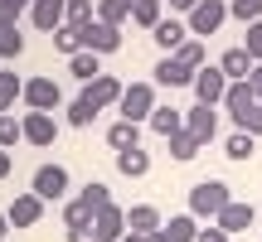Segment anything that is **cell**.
<instances>
[{
  "label": "cell",
  "mask_w": 262,
  "mask_h": 242,
  "mask_svg": "<svg viewBox=\"0 0 262 242\" xmlns=\"http://www.w3.org/2000/svg\"><path fill=\"white\" fill-rule=\"evenodd\" d=\"M122 121H150V112H156V83H131L126 92H122Z\"/></svg>",
  "instance_id": "obj_3"
},
{
  "label": "cell",
  "mask_w": 262,
  "mask_h": 242,
  "mask_svg": "<svg viewBox=\"0 0 262 242\" xmlns=\"http://www.w3.org/2000/svg\"><path fill=\"white\" fill-rule=\"evenodd\" d=\"M156 87H194V68L180 63L175 54H165L156 63Z\"/></svg>",
  "instance_id": "obj_11"
},
{
  "label": "cell",
  "mask_w": 262,
  "mask_h": 242,
  "mask_svg": "<svg viewBox=\"0 0 262 242\" xmlns=\"http://www.w3.org/2000/svg\"><path fill=\"white\" fill-rule=\"evenodd\" d=\"M150 131H156V136H180V131H185V112H180V107H156V112H150Z\"/></svg>",
  "instance_id": "obj_19"
},
{
  "label": "cell",
  "mask_w": 262,
  "mask_h": 242,
  "mask_svg": "<svg viewBox=\"0 0 262 242\" xmlns=\"http://www.w3.org/2000/svg\"><path fill=\"white\" fill-rule=\"evenodd\" d=\"M34 194L44 199V204L49 199H63L68 194V170L63 165H39L34 170Z\"/></svg>",
  "instance_id": "obj_9"
},
{
  "label": "cell",
  "mask_w": 262,
  "mask_h": 242,
  "mask_svg": "<svg viewBox=\"0 0 262 242\" xmlns=\"http://www.w3.org/2000/svg\"><path fill=\"white\" fill-rule=\"evenodd\" d=\"M93 107H88V102H73V107H68V126H93Z\"/></svg>",
  "instance_id": "obj_40"
},
{
  "label": "cell",
  "mask_w": 262,
  "mask_h": 242,
  "mask_svg": "<svg viewBox=\"0 0 262 242\" xmlns=\"http://www.w3.org/2000/svg\"><path fill=\"white\" fill-rule=\"evenodd\" d=\"M228 15L243 19V25H257L262 19V0H228Z\"/></svg>",
  "instance_id": "obj_32"
},
{
  "label": "cell",
  "mask_w": 262,
  "mask_h": 242,
  "mask_svg": "<svg viewBox=\"0 0 262 242\" xmlns=\"http://www.w3.org/2000/svg\"><path fill=\"white\" fill-rule=\"evenodd\" d=\"M160 0H136V5H131V25H141V29H156L160 25Z\"/></svg>",
  "instance_id": "obj_27"
},
{
  "label": "cell",
  "mask_w": 262,
  "mask_h": 242,
  "mask_svg": "<svg viewBox=\"0 0 262 242\" xmlns=\"http://www.w3.org/2000/svg\"><path fill=\"white\" fill-rule=\"evenodd\" d=\"M170 155H175V160H194L199 155V140L189 136V131H180V136H170Z\"/></svg>",
  "instance_id": "obj_33"
},
{
  "label": "cell",
  "mask_w": 262,
  "mask_h": 242,
  "mask_svg": "<svg viewBox=\"0 0 262 242\" xmlns=\"http://www.w3.org/2000/svg\"><path fill=\"white\" fill-rule=\"evenodd\" d=\"M15 140H25V121H15V116H0V150H10Z\"/></svg>",
  "instance_id": "obj_34"
},
{
  "label": "cell",
  "mask_w": 262,
  "mask_h": 242,
  "mask_svg": "<svg viewBox=\"0 0 262 242\" xmlns=\"http://www.w3.org/2000/svg\"><path fill=\"white\" fill-rule=\"evenodd\" d=\"M93 19H97L93 0H68V29H83V25H93Z\"/></svg>",
  "instance_id": "obj_31"
},
{
  "label": "cell",
  "mask_w": 262,
  "mask_h": 242,
  "mask_svg": "<svg viewBox=\"0 0 262 242\" xmlns=\"http://www.w3.org/2000/svg\"><path fill=\"white\" fill-rule=\"evenodd\" d=\"M185 34H189V25H180V19H160V25L150 29V39H156L165 54H180V49H185Z\"/></svg>",
  "instance_id": "obj_18"
},
{
  "label": "cell",
  "mask_w": 262,
  "mask_h": 242,
  "mask_svg": "<svg viewBox=\"0 0 262 242\" xmlns=\"http://www.w3.org/2000/svg\"><path fill=\"white\" fill-rule=\"evenodd\" d=\"M54 49H58V54H68V58H73V54H83V49H78V29H58V34H54Z\"/></svg>",
  "instance_id": "obj_38"
},
{
  "label": "cell",
  "mask_w": 262,
  "mask_h": 242,
  "mask_svg": "<svg viewBox=\"0 0 262 242\" xmlns=\"http://www.w3.org/2000/svg\"><path fill=\"white\" fill-rule=\"evenodd\" d=\"M25 54V34L19 25H0V58H19Z\"/></svg>",
  "instance_id": "obj_28"
},
{
  "label": "cell",
  "mask_w": 262,
  "mask_h": 242,
  "mask_svg": "<svg viewBox=\"0 0 262 242\" xmlns=\"http://www.w3.org/2000/svg\"><path fill=\"white\" fill-rule=\"evenodd\" d=\"M170 5H175V10H185V15H189V10H194L199 0H170Z\"/></svg>",
  "instance_id": "obj_43"
},
{
  "label": "cell",
  "mask_w": 262,
  "mask_h": 242,
  "mask_svg": "<svg viewBox=\"0 0 262 242\" xmlns=\"http://www.w3.org/2000/svg\"><path fill=\"white\" fill-rule=\"evenodd\" d=\"M136 242H165V237H160V233H150V237H136Z\"/></svg>",
  "instance_id": "obj_46"
},
{
  "label": "cell",
  "mask_w": 262,
  "mask_h": 242,
  "mask_svg": "<svg viewBox=\"0 0 262 242\" xmlns=\"http://www.w3.org/2000/svg\"><path fill=\"white\" fill-rule=\"evenodd\" d=\"M29 19H34V29H44V34L54 39L58 29L68 25V0H34V5H29Z\"/></svg>",
  "instance_id": "obj_7"
},
{
  "label": "cell",
  "mask_w": 262,
  "mask_h": 242,
  "mask_svg": "<svg viewBox=\"0 0 262 242\" xmlns=\"http://www.w3.org/2000/svg\"><path fill=\"white\" fill-rule=\"evenodd\" d=\"M5 218H10L15 228H34L39 218H44V199H39L34 189H29V194H15V204L5 208Z\"/></svg>",
  "instance_id": "obj_10"
},
{
  "label": "cell",
  "mask_w": 262,
  "mask_h": 242,
  "mask_svg": "<svg viewBox=\"0 0 262 242\" xmlns=\"http://www.w3.org/2000/svg\"><path fill=\"white\" fill-rule=\"evenodd\" d=\"M93 218H97V213L83 204V199H73V204L63 208V228H68V233H73V228H93Z\"/></svg>",
  "instance_id": "obj_29"
},
{
  "label": "cell",
  "mask_w": 262,
  "mask_h": 242,
  "mask_svg": "<svg viewBox=\"0 0 262 242\" xmlns=\"http://www.w3.org/2000/svg\"><path fill=\"white\" fill-rule=\"evenodd\" d=\"M131 5H136V0H97V19L112 25V29H122L131 19Z\"/></svg>",
  "instance_id": "obj_22"
},
{
  "label": "cell",
  "mask_w": 262,
  "mask_h": 242,
  "mask_svg": "<svg viewBox=\"0 0 262 242\" xmlns=\"http://www.w3.org/2000/svg\"><path fill=\"white\" fill-rule=\"evenodd\" d=\"M160 237H165V242H194L199 237V218L194 213H175L165 228H160Z\"/></svg>",
  "instance_id": "obj_20"
},
{
  "label": "cell",
  "mask_w": 262,
  "mask_h": 242,
  "mask_svg": "<svg viewBox=\"0 0 262 242\" xmlns=\"http://www.w3.org/2000/svg\"><path fill=\"white\" fill-rule=\"evenodd\" d=\"M224 150H228V160H248V155H253V136H248V131H233Z\"/></svg>",
  "instance_id": "obj_35"
},
{
  "label": "cell",
  "mask_w": 262,
  "mask_h": 242,
  "mask_svg": "<svg viewBox=\"0 0 262 242\" xmlns=\"http://www.w3.org/2000/svg\"><path fill=\"white\" fill-rule=\"evenodd\" d=\"M68 73L78 83H93V78H102V63H97V54H73L68 58Z\"/></svg>",
  "instance_id": "obj_26"
},
{
  "label": "cell",
  "mask_w": 262,
  "mask_h": 242,
  "mask_svg": "<svg viewBox=\"0 0 262 242\" xmlns=\"http://www.w3.org/2000/svg\"><path fill=\"white\" fill-rule=\"evenodd\" d=\"M224 107L228 112H248V107H257V92H253V83H228V97H224Z\"/></svg>",
  "instance_id": "obj_23"
},
{
  "label": "cell",
  "mask_w": 262,
  "mask_h": 242,
  "mask_svg": "<svg viewBox=\"0 0 262 242\" xmlns=\"http://www.w3.org/2000/svg\"><path fill=\"white\" fill-rule=\"evenodd\" d=\"M58 102H63V92H58L54 78H29L25 83V107L29 112H54Z\"/></svg>",
  "instance_id": "obj_8"
},
{
  "label": "cell",
  "mask_w": 262,
  "mask_h": 242,
  "mask_svg": "<svg viewBox=\"0 0 262 242\" xmlns=\"http://www.w3.org/2000/svg\"><path fill=\"white\" fill-rule=\"evenodd\" d=\"M122 92H126V87L117 83L112 73H102V78H93V83H83V92H78V102H88L93 112H102V107L122 102Z\"/></svg>",
  "instance_id": "obj_6"
},
{
  "label": "cell",
  "mask_w": 262,
  "mask_h": 242,
  "mask_svg": "<svg viewBox=\"0 0 262 242\" xmlns=\"http://www.w3.org/2000/svg\"><path fill=\"white\" fill-rule=\"evenodd\" d=\"M224 19H228V0H199L194 10H189V34H219L224 29Z\"/></svg>",
  "instance_id": "obj_4"
},
{
  "label": "cell",
  "mask_w": 262,
  "mask_h": 242,
  "mask_svg": "<svg viewBox=\"0 0 262 242\" xmlns=\"http://www.w3.org/2000/svg\"><path fill=\"white\" fill-rule=\"evenodd\" d=\"M194 242H228V233H224L219 223H209V228H199V237H194Z\"/></svg>",
  "instance_id": "obj_42"
},
{
  "label": "cell",
  "mask_w": 262,
  "mask_h": 242,
  "mask_svg": "<svg viewBox=\"0 0 262 242\" xmlns=\"http://www.w3.org/2000/svg\"><path fill=\"white\" fill-rule=\"evenodd\" d=\"M194 97H199V107H224V97H228V78H224V68H199L194 73Z\"/></svg>",
  "instance_id": "obj_5"
},
{
  "label": "cell",
  "mask_w": 262,
  "mask_h": 242,
  "mask_svg": "<svg viewBox=\"0 0 262 242\" xmlns=\"http://www.w3.org/2000/svg\"><path fill=\"white\" fill-rule=\"evenodd\" d=\"M10 175V150H0V179Z\"/></svg>",
  "instance_id": "obj_44"
},
{
  "label": "cell",
  "mask_w": 262,
  "mask_h": 242,
  "mask_svg": "<svg viewBox=\"0 0 262 242\" xmlns=\"http://www.w3.org/2000/svg\"><path fill=\"white\" fill-rule=\"evenodd\" d=\"M19 97H25V83H19L15 73H5V68H0V116H10V107H15Z\"/></svg>",
  "instance_id": "obj_25"
},
{
  "label": "cell",
  "mask_w": 262,
  "mask_h": 242,
  "mask_svg": "<svg viewBox=\"0 0 262 242\" xmlns=\"http://www.w3.org/2000/svg\"><path fill=\"white\" fill-rule=\"evenodd\" d=\"M107 146H112V150H131V146H141V126H136V121H117V126L107 131Z\"/></svg>",
  "instance_id": "obj_24"
},
{
  "label": "cell",
  "mask_w": 262,
  "mask_h": 242,
  "mask_svg": "<svg viewBox=\"0 0 262 242\" xmlns=\"http://www.w3.org/2000/svg\"><path fill=\"white\" fill-rule=\"evenodd\" d=\"M19 5H34V0H19Z\"/></svg>",
  "instance_id": "obj_47"
},
{
  "label": "cell",
  "mask_w": 262,
  "mask_h": 242,
  "mask_svg": "<svg viewBox=\"0 0 262 242\" xmlns=\"http://www.w3.org/2000/svg\"><path fill=\"white\" fill-rule=\"evenodd\" d=\"M160 228H165V218H160L156 204H136L126 213V233H136V237H150V233H160Z\"/></svg>",
  "instance_id": "obj_15"
},
{
  "label": "cell",
  "mask_w": 262,
  "mask_h": 242,
  "mask_svg": "<svg viewBox=\"0 0 262 242\" xmlns=\"http://www.w3.org/2000/svg\"><path fill=\"white\" fill-rule=\"evenodd\" d=\"M19 121H25V140H29V146H54V136H58V121L49 116V112H25Z\"/></svg>",
  "instance_id": "obj_13"
},
{
  "label": "cell",
  "mask_w": 262,
  "mask_h": 242,
  "mask_svg": "<svg viewBox=\"0 0 262 242\" xmlns=\"http://www.w3.org/2000/svg\"><path fill=\"white\" fill-rule=\"evenodd\" d=\"M219 68H224V78H228V83H248V73H253L257 63L248 58V49L238 44V49H228V54L219 58Z\"/></svg>",
  "instance_id": "obj_17"
},
{
  "label": "cell",
  "mask_w": 262,
  "mask_h": 242,
  "mask_svg": "<svg viewBox=\"0 0 262 242\" xmlns=\"http://www.w3.org/2000/svg\"><path fill=\"white\" fill-rule=\"evenodd\" d=\"M243 49H248V58H253V63H262V19H257V25H248Z\"/></svg>",
  "instance_id": "obj_39"
},
{
  "label": "cell",
  "mask_w": 262,
  "mask_h": 242,
  "mask_svg": "<svg viewBox=\"0 0 262 242\" xmlns=\"http://www.w3.org/2000/svg\"><path fill=\"white\" fill-rule=\"evenodd\" d=\"M78 49H83V54H97V58H102V54H117V49H122V29L93 19V25L78 29Z\"/></svg>",
  "instance_id": "obj_2"
},
{
  "label": "cell",
  "mask_w": 262,
  "mask_h": 242,
  "mask_svg": "<svg viewBox=\"0 0 262 242\" xmlns=\"http://www.w3.org/2000/svg\"><path fill=\"white\" fill-rule=\"evenodd\" d=\"M185 131L199 140V146H209V140L219 136V112L214 107H189L185 112Z\"/></svg>",
  "instance_id": "obj_12"
},
{
  "label": "cell",
  "mask_w": 262,
  "mask_h": 242,
  "mask_svg": "<svg viewBox=\"0 0 262 242\" xmlns=\"http://www.w3.org/2000/svg\"><path fill=\"white\" fill-rule=\"evenodd\" d=\"M253 218H257V208H253V204H238V199H233V204L219 213V228L233 237V233H248V228H253Z\"/></svg>",
  "instance_id": "obj_16"
},
{
  "label": "cell",
  "mask_w": 262,
  "mask_h": 242,
  "mask_svg": "<svg viewBox=\"0 0 262 242\" xmlns=\"http://www.w3.org/2000/svg\"><path fill=\"white\" fill-rule=\"evenodd\" d=\"M78 199H83V204L93 208V213H102V208L112 204V194H107V184H97V179H88V184H83V194H78Z\"/></svg>",
  "instance_id": "obj_30"
},
{
  "label": "cell",
  "mask_w": 262,
  "mask_h": 242,
  "mask_svg": "<svg viewBox=\"0 0 262 242\" xmlns=\"http://www.w3.org/2000/svg\"><path fill=\"white\" fill-rule=\"evenodd\" d=\"M233 204V194H228L224 179H199L194 189H189V213L194 218H209V223H219V213Z\"/></svg>",
  "instance_id": "obj_1"
},
{
  "label": "cell",
  "mask_w": 262,
  "mask_h": 242,
  "mask_svg": "<svg viewBox=\"0 0 262 242\" xmlns=\"http://www.w3.org/2000/svg\"><path fill=\"white\" fill-rule=\"evenodd\" d=\"M5 228H10V218H5V213H0V242H5Z\"/></svg>",
  "instance_id": "obj_45"
},
{
  "label": "cell",
  "mask_w": 262,
  "mask_h": 242,
  "mask_svg": "<svg viewBox=\"0 0 262 242\" xmlns=\"http://www.w3.org/2000/svg\"><path fill=\"white\" fill-rule=\"evenodd\" d=\"M93 233H97V242H122L126 237V213L117 204H107L102 213L93 218Z\"/></svg>",
  "instance_id": "obj_14"
},
{
  "label": "cell",
  "mask_w": 262,
  "mask_h": 242,
  "mask_svg": "<svg viewBox=\"0 0 262 242\" xmlns=\"http://www.w3.org/2000/svg\"><path fill=\"white\" fill-rule=\"evenodd\" d=\"M117 170H122L126 179H141V175L150 170V155H146L141 146H131V150H117Z\"/></svg>",
  "instance_id": "obj_21"
},
{
  "label": "cell",
  "mask_w": 262,
  "mask_h": 242,
  "mask_svg": "<svg viewBox=\"0 0 262 242\" xmlns=\"http://www.w3.org/2000/svg\"><path fill=\"white\" fill-rule=\"evenodd\" d=\"M180 63H189V68H194V73H199V68H204V44H199V39H185V49H180Z\"/></svg>",
  "instance_id": "obj_37"
},
{
  "label": "cell",
  "mask_w": 262,
  "mask_h": 242,
  "mask_svg": "<svg viewBox=\"0 0 262 242\" xmlns=\"http://www.w3.org/2000/svg\"><path fill=\"white\" fill-rule=\"evenodd\" d=\"M238 131H248V136H262V102L257 107H248V112H238Z\"/></svg>",
  "instance_id": "obj_36"
},
{
  "label": "cell",
  "mask_w": 262,
  "mask_h": 242,
  "mask_svg": "<svg viewBox=\"0 0 262 242\" xmlns=\"http://www.w3.org/2000/svg\"><path fill=\"white\" fill-rule=\"evenodd\" d=\"M19 15H25L19 0H0V25H19Z\"/></svg>",
  "instance_id": "obj_41"
}]
</instances>
